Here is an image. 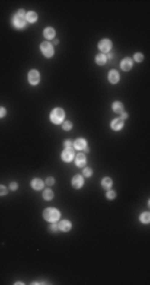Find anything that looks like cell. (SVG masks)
Wrapping results in <instances>:
<instances>
[{"mask_svg":"<svg viewBox=\"0 0 150 285\" xmlns=\"http://www.w3.org/2000/svg\"><path fill=\"white\" fill-rule=\"evenodd\" d=\"M43 216H44V219L46 220V222L56 223L60 219V211L56 210V208H46L44 211V214H43Z\"/></svg>","mask_w":150,"mask_h":285,"instance_id":"6da1fadb","label":"cell"},{"mask_svg":"<svg viewBox=\"0 0 150 285\" xmlns=\"http://www.w3.org/2000/svg\"><path fill=\"white\" fill-rule=\"evenodd\" d=\"M65 118V113H64V110L62 109H53L52 110V113H51V121L55 125H59V123H61L62 121H64Z\"/></svg>","mask_w":150,"mask_h":285,"instance_id":"7a4b0ae2","label":"cell"},{"mask_svg":"<svg viewBox=\"0 0 150 285\" xmlns=\"http://www.w3.org/2000/svg\"><path fill=\"white\" fill-rule=\"evenodd\" d=\"M40 51L45 57H52L53 56V45L49 41H44L40 45Z\"/></svg>","mask_w":150,"mask_h":285,"instance_id":"3957f363","label":"cell"},{"mask_svg":"<svg viewBox=\"0 0 150 285\" xmlns=\"http://www.w3.org/2000/svg\"><path fill=\"white\" fill-rule=\"evenodd\" d=\"M98 48H100V51H101L102 53H109L110 52V49H112V41L110 40H108V39H104V40H101V41L98 43Z\"/></svg>","mask_w":150,"mask_h":285,"instance_id":"277c9868","label":"cell"},{"mask_svg":"<svg viewBox=\"0 0 150 285\" xmlns=\"http://www.w3.org/2000/svg\"><path fill=\"white\" fill-rule=\"evenodd\" d=\"M28 81L31 85H37L40 81V73L36 69H32L31 72L28 73Z\"/></svg>","mask_w":150,"mask_h":285,"instance_id":"5b68a950","label":"cell"},{"mask_svg":"<svg viewBox=\"0 0 150 285\" xmlns=\"http://www.w3.org/2000/svg\"><path fill=\"white\" fill-rule=\"evenodd\" d=\"M12 24H13V27H15V28L23 29V28H25L27 21H25V19L19 17L18 15H15V16H13V19H12Z\"/></svg>","mask_w":150,"mask_h":285,"instance_id":"8992f818","label":"cell"},{"mask_svg":"<svg viewBox=\"0 0 150 285\" xmlns=\"http://www.w3.org/2000/svg\"><path fill=\"white\" fill-rule=\"evenodd\" d=\"M73 158H75V150L73 149H65L61 154V159L64 162H71V160H73Z\"/></svg>","mask_w":150,"mask_h":285,"instance_id":"52a82bcc","label":"cell"},{"mask_svg":"<svg viewBox=\"0 0 150 285\" xmlns=\"http://www.w3.org/2000/svg\"><path fill=\"white\" fill-rule=\"evenodd\" d=\"M72 186L75 187V188H81V187L84 186V178L81 175H75L72 179Z\"/></svg>","mask_w":150,"mask_h":285,"instance_id":"ba28073f","label":"cell"},{"mask_svg":"<svg viewBox=\"0 0 150 285\" xmlns=\"http://www.w3.org/2000/svg\"><path fill=\"white\" fill-rule=\"evenodd\" d=\"M133 66V59H129V57H126L121 61V69L125 70V72H128V70H130Z\"/></svg>","mask_w":150,"mask_h":285,"instance_id":"9c48e42d","label":"cell"},{"mask_svg":"<svg viewBox=\"0 0 150 285\" xmlns=\"http://www.w3.org/2000/svg\"><path fill=\"white\" fill-rule=\"evenodd\" d=\"M71 228H72V224L69 220H61L59 223V230L62 231V232H68V231H71Z\"/></svg>","mask_w":150,"mask_h":285,"instance_id":"30bf717a","label":"cell"},{"mask_svg":"<svg viewBox=\"0 0 150 285\" xmlns=\"http://www.w3.org/2000/svg\"><path fill=\"white\" fill-rule=\"evenodd\" d=\"M122 127H124V119L121 118H116L112 121V129L116 130V131H118V130H121Z\"/></svg>","mask_w":150,"mask_h":285,"instance_id":"8fae6325","label":"cell"},{"mask_svg":"<svg viewBox=\"0 0 150 285\" xmlns=\"http://www.w3.org/2000/svg\"><path fill=\"white\" fill-rule=\"evenodd\" d=\"M31 186L33 190H43V187H44V182H43L41 179H39V178H35V179L31 182Z\"/></svg>","mask_w":150,"mask_h":285,"instance_id":"7c38bea8","label":"cell"},{"mask_svg":"<svg viewBox=\"0 0 150 285\" xmlns=\"http://www.w3.org/2000/svg\"><path fill=\"white\" fill-rule=\"evenodd\" d=\"M76 165L78 167H84L86 165V157L84 154H77L76 155Z\"/></svg>","mask_w":150,"mask_h":285,"instance_id":"4fadbf2b","label":"cell"},{"mask_svg":"<svg viewBox=\"0 0 150 285\" xmlns=\"http://www.w3.org/2000/svg\"><path fill=\"white\" fill-rule=\"evenodd\" d=\"M73 147H75V149H77V150H84L86 147V141L84 138H78L75 143H73Z\"/></svg>","mask_w":150,"mask_h":285,"instance_id":"5bb4252c","label":"cell"},{"mask_svg":"<svg viewBox=\"0 0 150 285\" xmlns=\"http://www.w3.org/2000/svg\"><path fill=\"white\" fill-rule=\"evenodd\" d=\"M109 81L112 84H117L120 81V74L117 70H110L109 72Z\"/></svg>","mask_w":150,"mask_h":285,"instance_id":"9a60e30c","label":"cell"},{"mask_svg":"<svg viewBox=\"0 0 150 285\" xmlns=\"http://www.w3.org/2000/svg\"><path fill=\"white\" fill-rule=\"evenodd\" d=\"M55 36H56V31L53 28H45L44 29V37L45 39H48V40H52V39H55Z\"/></svg>","mask_w":150,"mask_h":285,"instance_id":"2e32d148","label":"cell"},{"mask_svg":"<svg viewBox=\"0 0 150 285\" xmlns=\"http://www.w3.org/2000/svg\"><path fill=\"white\" fill-rule=\"evenodd\" d=\"M36 20H37V13H36V12L31 11V12H28L25 15V21L27 23H35Z\"/></svg>","mask_w":150,"mask_h":285,"instance_id":"e0dca14e","label":"cell"},{"mask_svg":"<svg viewBox=\"0 0 150 285\" xmlns=\"http://www.w3.org/2000/svg\"><path fill=\"white\" fill-rule=\"evenodd\" d=\"M112 109H113V112H114V113L121 114L122 112H124V105H122V103L120 102V101H116V102L112 105Z\"/></svg>","mask_w":150,"mask_h":285,"instance_id":"ac0fdd59","label":"cell"},{"mask_svg":"<svg viewBox=\"0 0 150 285\" xmlns=\"http://www.w3.org/2000/svg\"><path fill=\"white\" fill-rule=\"evenodd\" d=\"M101 186L104 187L105 190H110V187L113 186V180L110 179V178L106 176V178H104V179L101 180Z\"/></svg>","mask_w":150,"mask_h":285,"instance_id":"d6986e66","label":"cell"},{"mask_svg":"<svg viewBox=\"0 0 150 285\" xmlns=\"http://www.w3.org/2000/svg\"><path fill=\"white\" fill-rule=\"evenodd\" d=\"M106 56L104 55V53H101V55H97L96 56V62L98 64V65H105L106 64Z\"/></svg>","mask_w":150,"mask_h":285,"instance_id":"ffe728a7","label":"cell"},{"mask_svg":"<svg viewBox=\"0 0 150 285\" xmlns=\"http://www.w3.org/2000/svg\"><path fill=\"white\" fill-rule=\"evenodd\" d=\"M43 198H44L45 200H52L53 199V191L51 188L48 190H44V194H43Z\"/></svg>","mask_w":150,"mask_h":285,"instance_id":"44dd1931","label":"cell"},{"mask_svg":"<svg viewBox=\"0 0 150 285\" xmlns=\"http://www.w3.org/2000/svg\"><path fill=\"white\" fill-rule=\"evenodd\" d=\"M139 219H141V222L144 223V224H148V223L150 222V214H149V212H144Z\"/></svg>","mask_w":150,"mask_h":285,"instance_id":"7402d4cb","label":"cell"},{"mask_svg":"<svg viewBox=\"0 0 150 285\" xmlns=\"http://www.w3.org/2000/svg\"><path fill=\"white\" fill-rule=\"evenodd\" d=\"M92 174H93V170H92V169H89V167H85V169L82 170V175L86 176V178L92 176Z\"/></svg>","mask_w":150,"mask_h":285,"instance_id":"603a6c76","label":"cell"},{"mask_svg":"<svg viewBox=\"0 0 150 285\" xmlns=\"http://www.w3.org/2000/svg\"><path fill=\"white\" fill-rule=\"evenodd\" d=\"M106 198H108V199H114V198H116V191H113V190H108V191H106Z\"/></svg>","mask_w":150,"mask_h":285,"instance_id":"cb8c5ba5","label":"cell"},{"mask_svg":"<svg viewBox=\"0 0 150 285\" xmlns=\"http://www.w3.org/2000/svg\"><path fill=\"white\" fill-rule=\"evenodd\" d=\"M62 129H64L65 131L71 130V129H72V122H68V121H66V122H64V123H62Z\"/></svg>","mask_w":150,"mask_h":285,"instance_id":"d4e9b609","label":"cell"},{"mask_svg":"<svg viewBox=\"0 0 150 285\" xmlns=\"http://www.w3.org/2000/svg\"><path fill=\"white\" fill-rule=\"evenodd\" d=\"M134 60H136V61H138V62H141L142 60H144V55H142V53H136V55H134Z\"/></svg>","mask_w":150,"mask_h":285,"instance_id":"484cf974","label":"cell"},{"mask_svg":"<svg viewBox=\"0 0 150 285\" xmlns=\"http://www.w3.org/2000/svg\"><path fill=\"white\" fill-rule=\"evenodd\" d=\"M45 184H46V186H53V184H55V179H53L52 176L46 178V179H45Z\"/></svg>","mask_w":150,"mask_h":285,"instance_id":"4316f807","label":"cell"},{"mask_svg":"<svg viewBox=\"0 0 150 285\" xmlns=\"http://www.w3.org/2000/svg\"><path fill=\"white\" fill-rule=\"evenodd\" d=\"M49 228H51V232H57V231H59V224L52 223V224H51V227H49Z\"/></svg>","mask_w":150,"mask_h":285,"instance_id":"83f0119b","label":"cell"},{"mask_svg":"<svg viewBox=\"0 0 150 285\" xmlns=\"http://www.w3.org/2000/svg\"><path fill=\"white\" fill-rule=\"evenodd\" d=\"M64 146H65V149H72V147H73V142H71V141H65Z\"/></svg>","mask_w":150,"mask_h":285,"instance_id":"f1b7e54d","label":"cell"},{"mask_svg":"<svg viewBox=\"0 0 150 285\" xmlns=\"http://www.w3.org/2000/svg\"><path fill=\"white\" fill-rule=\"evenodd\" d=\"M5 194H7V188L4 186H2V184H0V196H4Z\"/></svg>","mask_w":150,"mask_h":285,"instance_id":"f546056e","label":"cell"},{"mask_svg":"<svg viewBox=\"0 0 150 285\" xmlns=\"http://www.w3.org/2000/svg\"><path fill=\"white\" fill-rule=\"evenodd\" d=\"M25 15H27V13L24 12V9H19V11H18V16H19V17L25 19Z\"/></svg>","mask_w":150,"mask_h":285,"instance_id":"4dcf8cb0","label":"cell"},{"mask_svg":"<svg viewBox=\"0 0 150 285\" xmlns=\"http://www.w3.org/2000/svg\"><path fill=\"white\" fill-rule=\"evenodd\" d=\"M5 114H7V110H5L4 108H2V106H0V118L5 117Z\"/></svg>","mask_w":150,"mask_h":285,"instance_id":"1f68e13d","label":"cell"},{"mask_svg":"<svg viewBox=\"0 0 150 285\" xmlns=\"http://www.w3.org/2000/svg\"><path fill=\"white\" fill-rule=\"evenodd\" d=\"M9 188H11L12 191H16V190H18V183H15V182H12L11 184H9Z\"/></svg>","mask_w":150,"mask_h":285,"instance_id":"d6a6232c","label":"cell"},{"mask_svg":"<svg viewBox=\"0 0 150 285\" xmlns=\"http://www.w3.org/2000/svg\"><path fill=\"white\" fill-rule=\"evenodd\" d=\"M126 118H128V114L122 112V113H121V119H126Z\"/></svg>","mask_w":150,"mask_h":285,"instance_id":"836d02e7","label":"cell"}]
</instances>
